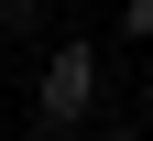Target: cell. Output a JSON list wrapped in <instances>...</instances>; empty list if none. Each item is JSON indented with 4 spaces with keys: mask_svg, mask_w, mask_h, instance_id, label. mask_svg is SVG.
Returning a JSON list of instances; mask_svg holds the SVG:
<instances>
[{
    "mask_svg": "<svg viewBox=\"0 0 153 141\" xmlns=\"http://www.w3.org/2000/svg\"><path fill=\"white\" fill-rule=\"evenodd\" d=\"M33 119H44V130H88V119H99V44H55L44 54V76H33Z\"/></svg>",
    "mask_w": 153,
    "mask_h": 141,
    "instance_id": "1",
    "label": "cell"
},
{
    "mask_svg": "<svg viewBox=\"0 0 153 141\" xmlns=\"http://www.w3.org/2000/svg\"><path fill=\"white\" fill-rule=\"evenodd\" d=\"M0 33H44V0H0Z\"/></svg>",
    "mask_w": 153,
    "mask_h": 141,
    "instance_id": "2",
    "label": "cell"
},
{
    "mask_svg": "<svg viewBox=\"0 0 153 141\" xmlns=\"http://www.w3.org/2000/svg\"><path fill=\"white\" fill-rule=\"evenodd\" d=\"M120 33H131V44H153V0H120Z\"/></svg>",
    "mask_w": 153,
    "mask_h": 141,
    "instance_id": "3",
    "label": "cell"
},
{
    "mask_svg": "<svg viewBox=\"0 0 153 141\" xmlns=\"http://www.w3.org/2000/svg\"><path fill=\"white\" fill-rule=\"evenodd\" d=\"M99 141H142V130H99Z\"/></svg>",
    "mask_w": 153,
    "mask_h": 141,
    "instance_id": "4",
    "label": "cell"
}]
</instances>
